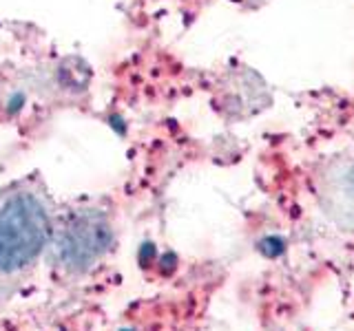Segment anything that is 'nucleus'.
Segmentation results:
<instances>
[{"label":"nucleus","mask_w":354,"mask_h":331,"mask_svg":"<svg viewBox=\"0 0 354 331\" xmlns=\"http://www.w3.org/2000/svg\"><path fill=\"white\" fill-rule=\"evenodd\" d=\"M49 212L36 192L18 190L0 199V272L22 270L49 239Z\"/></svg>","instance_id":"1"},{"label":"nucleus","mask_w":354,"mask_h":331,"mask_svg":"<svg viewBox=\"0 0 354 331\" xmlns=\"http://www.w3.org/2000/svg\"><path fill=\"white\" fill-rule=\"evenodd\" d=\"M111 243L109 221L93 210L73 214L58 237V257L71 270H86L106 252Z\"/></svg>","instance_id":"2"},{"label":"nucleus","mask_w":354,"mask_h":331,"mask_svg":"<svg viewBox=\"0 0 354 331\" xmlns=\"http://www.w3.org/2000/svg\"><path fill=\"white\" fill-rule=\"evenodd\" d=\"M326 194L330 197V205L337 212L354 219V150L346 152L332 163Z\"/></svg>","instance_id":"3"}]
</instances>
